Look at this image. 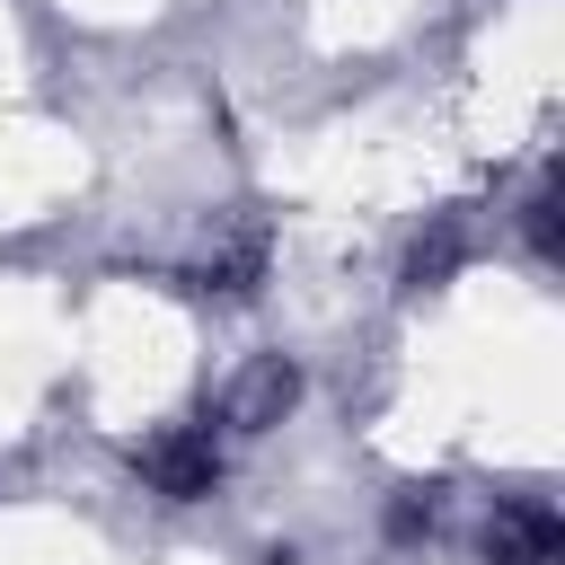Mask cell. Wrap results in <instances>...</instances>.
I'll use <instances>...</instances> for the list:
<instances>
[{"instance_id":"obj_1","label":"cell","mask_w":565,"mask_h":565,"mask_svg":"<svg viewBox=\"0 0 565 565\" xmlns=\"http://www.w3.org/2000/svg\"><path fill=\"white\" fill-rule=\"evenodd\" d=\"M141 477H150L159 494H177V503L212 494V477H221V433H212V424H168L159 441H141Z\"/></svg>"},{"instance_id":"obj_2","label":"cell","mask_w":565,"mask_h":565,"mask_svg":"<svg viewBox=\"0 0 565 565\" xmlns=\"http://www.w3.org/2000/svg\"><path fill=\"white\" fill-rule=\"evenodd\" d=\"M300 397V371L282 362V353H265V362H247L238 371V388H230V406H221V424L230 433H265V424H282V406Z\"/></svg>"},{"instance_id":"obj_3","label":"cell","mask_w":565,"mask_h":565,"mask_svg":"<svg viewBox=\"0 0 565 565\" xmlns=\"http://www.w3.org/2000/svg\"><path fill=\"white\" fill-rule=\"evenodd\" d=\"M556 512L547 503H503L494 521H486V556L494 565H556Z\"/></svg>"},{"instance_id":"obj_4","label":"cell","mask_w":565,"mask_h":565,"mask_svg":"<svg viewBox=\"0 0 565 565\" xmlns=\"http://www.w3.org/2000/svg\"><path fill=\"white\" fill-rule=\"evenodd\" d=\"M265 274V230H238L230 247H212V265H203V291H247Z\"/></svg>"}]
</instances>
